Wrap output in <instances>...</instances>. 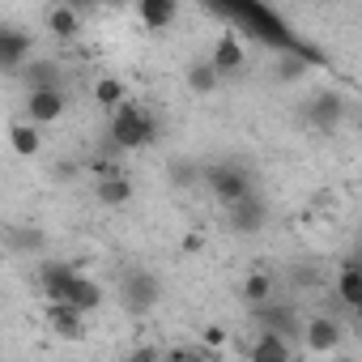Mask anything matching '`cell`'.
<instances>
[{
  "label": "cell",
  "instance_id": "cell-19",
  "mask_svg": "<svg viewBox=\"0 0 362 362\" xmlns=\"http://www.w3.org/2000/svg\"><path fill=\"white\" fill-rule=\"evenodd\" d=\"M22 77L30 90H60V64L56 60H30L22 69Z\"/></svg>",
  "mask_w": 362,
  "mask_h": 362
},
{
  "label": "cell",
  "instance_id": "cell-5",
  "mask_svg": "<svg viewBox=\"0 0 362 362\" xmlns=\"http://www.w3.org/2000/svg\"><path fill=\"white\" fill-rule=\"evenodd\" d=\"M158 298H162V281H158L153 273L136 269V273L124 277V307H128L132 315H145L149 307H158Z\"/></svg>",
  "mask_w": 362,
  "mask_h": 362
},
{
  "label": "cell",
  "instance_id": "cell-25",
  "mask_svg": "<svg viewBox=\"0 0 362 362\" xmlns=\"http://www.w3.org/2000/svg\"><path fill=\"white\" fill-rule=\"evenodd\" d=\"M90 175H94L98 184H103V179H115V175H124V162H119L115 153H98V158H90Z\"/></svg>",
  "mask_w": 362,
  "mask_h": 362
},
{
  "label": "cell",
  "instance_id": "cell-26",
  "mask_svg": "<svg viewBox=\"0 0 362 362\" xmlns=\"http://www.w3.org/2000/svg\"><path fill=\"white\" fill-rule=\"evenodd\" d=\"M201 341H205V349H226V328H222V324H209V328L201 332Z\"/></svg>",
  "mask_w": 362,
  "mask_h": 362
},
{
  "label": "cell",
  "instance_id": "cell-3",
  "mask_svg": "<svg viewBox=\"0 0 362 362\" xmlns=\"http://www.w3.org/2000/svg\"><path fill=\"white\" fill-rule=\"evenodd\" d=\"M205 184H209V192H214L226 209L252 197V179H247V170H239V166H209V170H205Z\"/></svg>",
  "mask_w": 362,
  "mask_h": 362
},
{
  "label": "cell",
  "instance_id": "cell-17",
  "mask_svg": "<svg viewBox=\"0 0 362 362\" xmlns=\"http://www.w3.org/2000/svg\"><path fill=\"white\" fill-rule=\"evenodd\" d=\"M252 362H294V349H290V341H281L273 332H260L252 341Z\"/></svg>",
  "mask_w": 362,
  "mask_h": 362
},
{
  "label": "cell",
  "instance_id": "cell-23",
  "mask_svg": "<svg viewBox=\"0 0 362 362\" xmlns=\"http://www.w3.org/2000/svg\"><path fill=\"white\" fill-rule=\"evenodd\" d=\"M124 98H128V94H124V81H119V77H98V81H94V103H98V107L115 111Z\"/></svg>",
  "mask_w": 362,
  "mask_h": 362
},
{
  "label": "cell",
  "instance_id": "cell-13",
  "mask_svg": "<svg viewBox=\"0 0 362 362\" xmlns=\"http://www.w3.org/2000/svg\"><path fill=\"white\" fill-rule=\"evenodd\" d=\"M136 18H141V26L145 30H166L175 18H179V5H175V0H141V5H136Z\"/></svg>",
  "mask_w": 362,
  "mask_h": 362
},
{
  "label": "cell",
  "instance_id": "cell-14",
  "mask_svg": "<svg viewBox=\"0 0 362 362\" xmlns=\"http://www.w3.org/2000/svg\"><path fill=\"white\" fill-rule=\"evenodd\" d=\"M337 298H341L349 311L362 307V269H358V260H345V264L337 269Z\"/></svg>",
  "mask_w": 362,
  "mask_h": 362
},
{
  "label": "cell",
  "instance_id": "cell-29",
  "mask_svg": "<svg viewBox=\"0 0 362 362\" xmlns=\"http://www.w3.org/2000/svg\"><path fill=\"white\" fill-rule=\"evenodd\" d=\"M201 243H205L201 235H188V239H184V252H201Z\"/></svg>",
  "mask_w": 362,
  "mask_h": 362
},
{
  "label": "cell",
  "instance_id": "cell-27",
  "mask_svg": "<svg viewBox=\"0 0 362 362\" xmlns=\"http://www.w3.org/2000/svg\"><path fill=\"white\" fill-rule=\"evenodd\" d=\"M124 362H162V354H158V345H136Z\"/></svg>",
  "mask_w": 362,
  "mask_h": 362
},
{
  "label": "cell",
  "instance_id": "cell-15",
  "mask_svg": "<svg viewBox=\"0 0 362 362\" xmlns=\"http://www.w3.org/2000/svg\"><path fill=\"white\" fill-rule=\"evenodd\" d=\"M47 324H52L56 337H64V341H77V337L86 332V315H77L69 303H47Z\"/></svg>",
  "mask_w": 362,
  "mask_h": 362
},
{
  "label": "cell",
  "instance_id": "cell-20",
  "mask_svg": "<svg viewBox=\"0 0 362 362\" xmlns=\"http://www.w3.org/2000/svg\"><path fill=\"white\" fill-rule=\"evenodd\" d=\"M132 179L128 175H115V179H103V184H98V201L107 205V209H124L128 201H132Z\"/></svg>",
  "mask_w": 362,
  "mask_h": 362
},
{
  "label": "cell",
  "instance_id": "cell-7",
  "mask_svg": "<svg viewBox=\"0 0 362 362\" xmlns=\"http://www.w3.org/2000/svg\"><path fill=\"white\" fill-rule=\"evenodd\" d=\"M64 107H69L64 90H30V94H26V115H30L35 128L56 124V119L64 115Z\"/></svg>",
  "mask_w": 362,
  "mask_h": 362
},
{
  "label": "cell",
  "instance_id": "cell-6",
  "mask_svg": "<svg viewBox=\"0 0 362 362\" xmlns=\"http://www.w3.org/2000/svg\"><path fill=\"white\" fill-rule=\"evenodd\" d=\"M30 64V35L18 26H0V73H22Z\"/></svg>",
  "mask_w": 362,
  "mask_h": 362
},
{
  "label": "cell",
  "instance_id": "cell-2",
  "mask_svg": "<svg viewBox=\"0 0 362 362\" xmlns=\"http://www.w3.org/2000/svg\"><path fill=\"white\" fill-rule=\"evenodd\" d=\"M153 136H158V119L149 115V107L124 98L111 111V145L115 149H145V145H153Z\"/></svg>",
  "mask_w": 362,
  "mask_h": 362
},
{
  "label": "cell",
  "instance_id": "cell-12",
  "mask_svg": "<svg viewBox=\"0 0 362 362\" xmlns=\"http://www.w3.org/2000/svg\"><path fill=\"white\" fill-rule=\"evenodd\" d=\"M73 277H77V269H73V264H47V269L39 273V290L47 294V303H64V298H69Z\"/></svg>",
  "mask_w": 362,
  "mask_h": 362
},
{
  "label": "cell",
  "instance_id": "cell-8",
  "mask_svg": "<svg viewBox=\"0 0 362 362\" xmlns=\"http://www.w3.org/2000/svg\"><path fill=\"white\" fill-rule=\"evenodd\" d=\"M243 64H247V52H243V43H239V35H222V39L214 43V56H209V69H214L218 77H226V73H243Z\"/></svg>",
  "mask_w": 362,
  "mask_h": 362
},
{
  "label": "cell",
  "instance_id": "cell-21",
  "mask_svg": "<svg viewBox=\"0 0 362 362\" xmlns=\"http://www.w3.org/2000/svg\"><path fill=\"white\" fill-rule=\"evenodd\" d=\"M243 298H247V307H264V303H273V273L252 269V273L243 277Z\"/></svg>",
  "mask_w": 362,
  "mask_h": 362
},
{
  "label": "cell",
  "instance_id": "cell-10",
  "mask_svg": "<svg viewBox=\"0 0 362 362\" xmlns=\"http://www.w3.org/2000/svg\"><path fill=\"white\" fill-rule=\"evenodd\" d=\"M77 315H90V311H98L103 307V286L94 281V277H86V273H77L73 277V286H69V298H64Z\"/></svg>",
  "mask_w": 362,
  "mask_h": 362
},
{
  "label": "cell",
  "instance_id": "cell-24",
  "mask_svg": "<svg viewBox=\"0 0 362 362\" xmlns=\"http://www.w3.org/2000/svg\"><path fill=\"white\" fill-rule=\"evenodd\" d=\"M218 81H222V77L209 69V60L188 69V90H192V94H214V90H218Z\"/></svg>",
  "mask_w": 362,
  "mask_h": 362
},
{
  "label": "cell",
  "instance_id": "cell-11",
  "mask_svg": "<svg viewBox=\"0 0 362 362\" xmlns=\"http://www.w3.org/2000/svg\"><path fill=\"white\" fill-rule=\"evenodd\" d=\"M252 311H256V320H260V332H273V337H281V341H290V337L298 332V315H294V311H281V307H273V303L252 307Z\"/></svg>",
  "mask_w": 362,
  "mask_h": 362
},
{
  "label": "cell",
  "instance_id": "cell-9",
  "mask_svg": "<svg viewBox=\"0 0 362 362\" xmlns=\"http://www.w3.org/2000/svg\"><path fill=\"white\" fill-rule=\"evenodd\" d=\"M226 218H230V226H235L239 235H256V230H260V226L269 222V209H264V201L247 197V201L230 205V209H226Z\"/></svg>",
  "mask_w": 362,
  "mask_h": 362
},
{
  "label": "cell",
  "instance_id": "cell-1",
  "mask_svg": "<svg viewBox=\"0 0 362 362\" xmlns=\"http://www.w3.org/2000/svg\"><path fill=\"white\" fill-rule=\"evenodd\" d=\"M226 13H230L235 22H243V26H247L260 43H269L273 52H281V56H298V60H307V64L320 60V52H311L303 39H294V35L286 30V22H277L273 9L256 5V0H235V5H226Z\"/></svg>",
  "mask_w": 362,
  "mask_h": 362
},
{
  "label": "cell",
  "instance_id": "cell-16",
  "mask_svg": "<svg viewBox=\"0 0 362 362\" xmlns=\"http://www.w3.org/2000/svg\"><path fill=\"white\" fill-rule=\"evenodd\" d=\"M9 149H13L18 158H35V153L43 149V132H39L30 119H26V124L18 119V124H9Z\"/></svg>",
  "mask_w": 362,
  "mask_h": 362
},
{
  "label": "cell",
  "instance_id": "cell-28",
  "mask_svg": "<svg viewBox=\"0 0 362 362\" xmlns=\"http://www.w3.org/2000/svg\"><path fill=\"white\" fill-rule=\"evenodd\" d=\"M166 362H205V358H201L197 349H175V354H170Z\"/></svg>",
  "mask_w": 362,
  "mask_h": 362
},
{
  "label": "cell",
  "instance_id": "cell-22",
  "mask_svg": "<svg viewBox=\"0 0 362 362\" xmlns=\"http://www.w3.org/2000/svg\"><path fill=\"white\" fill-rule=\"evenodd\" d=\"M341 115H345L341 94H320V98H315V107H311V119H315L320 128H337V124H341Z\"/></svg>",
  "mask_w": 362,
  "mask_h": 362
},
{
  "label": "cell",
  "instance_id": "cell-4",
  "mask_svg": "<svg viewBox=\"0 0 362 362\" xmlns=\"http://www.w3.org/2000/svg\"><path fill=\"white\" fill-rule=\"evenodd\" d=\"M341 341H345V328H341L332 315H311V320L303 324V345H307V354H315V358H332V354L341 349Z\"/></svg>",
  "mask_w": 362,
  "mask_h": 362
},
{
  "label": "cell",
  "instance_id": "cell-18",
  "mask_svg": "<svg viewBox=\"0 0 362 362\" xmlns=\"http://www.w3.org/2000/svg\"><path fill=\"white\" fill-rule=\"evenodd\" d=\"M47 30L56 39H77L81 35V13L73 5H56V9H47Z\"/></svg>",
  "mask_w": 362,
  "mask_h": 362
}]
</instances>
